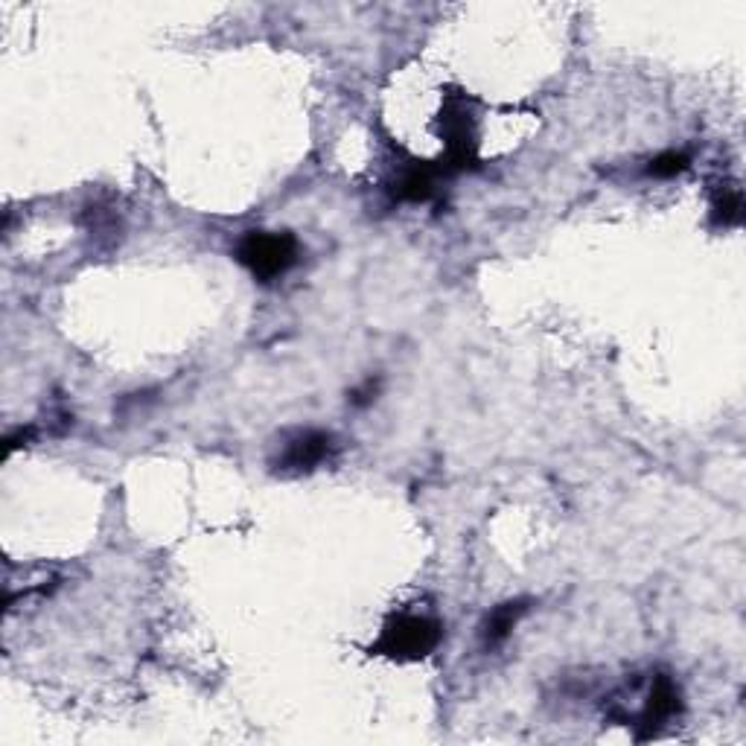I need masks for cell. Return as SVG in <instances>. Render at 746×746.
Wrapping results in <instances>:
<instances>
[{"instance_id":"1","label":"cell","mask_w":746,"mask_h":746,"mask_svg":"<svg viewBox=\"0 0 746 746\" xmlns=\"http://www.w3.org/2000/svg\"><path fill=\"white\" fill-rule=\"evenodd\" d=\"M443 639V624L432 616L418 612H397L386 621L382 633L370 644V656H386L393 662H420L432 656Z\"/></svg>"},{"instance_id":"2","label":"cell","mask_w":746,"mask_h":746,"mask_svg":"<svg viewBox=\"0 0 746 746\" xmlns=\"http://www.w3.org/2000/svg\"><path fill=\"white\" fill-rule=\"evenodd\" d=\"M237 260L260 283H274L290 272L301 258L295 233L286 231H249L237 242Z\"/></svg>"},{"instance_id":"3","label":"cell","mask_w":746,"mask_h":746,"mask_svg":"<svg viewBox=\"0 0 746 746\" xmlns=\"http://www.w3.org/2000/svg\"><path fill=\"white\" fill-rule=\"evenodd\" d=\"M441 137H443V161L441 169L446 178L455 172H466L479 164V132L475 117L470 112V99L452 94L443 103L441 112Z\"/></svg>"},{"instance_id":"4","label":"cell","mask_w":746,"mask_h":746,"mask_svg":"<svg viewBox=\"0 0 746 746\" xmlns=\"http://www.w3.org/2000/svg\"><path fill=\"white\" fill-rule=\"evenodd\" d=\"M338 455V443L322 429H301L283 441L281 455L272 461V470L281 475H304L329 464Z\"/></svg>"},{"instance_id":"5","label":"cell","mask_w":746,"mask_h":746,"mask_svg":"<svg viewBox=\"0 0 746 746\" xmlns=\"http://www.w3.org/2000/svg\"><path fill=\"white\" fill-rule=\"evenodd\" d=\"M682 703H680V689H676V682L671 680L668 674H653L650 676L648 694H644V706L642 712L635 714L633 721L635 726H642L639 732V740L653 738L668 721H674L676 714H680Z\"/></svg>"},{"instance_id":"6","label":"cell","mask_w":746,"mask_h":746,"mask_svg":"<svg viewBox=\"0 0 746 746\" xmlns=\"http://www.w3.org/2000/svg\"><path fill=\"white\" fill-rule=\"evenodd\" d=\"M438 178H446L441 164H438V167H432V164H414V167L406 169V172L393 181L391 196L397 201H411V204L429 201L438 193V187H434L438 185Z\"/></svg>"},{"instance_id":"7","label":"cell","mask_w":746,"mask_h":746,"mask_svg":"<svg viewBox=\"0 0 746 746\" xmlns=\"http://www.w3.org/2000/svg\"><path fill=\"white\" fill-rule=\"evenodd\" d=\"M528 612V601H505L498 603L496 610L484 618L482 624V642L484 648H498L507 642V635L514 633V627L519 624V618Z\"/></svg>"},{"instance_id":"8","label":"cell","mask_w":746,"mask_h":746,"mask_svg":"<svg viewBox=\"0 0 746 746\" xmlns=\"http://www.w3.org/2000/svg\"><path fill=\"white\" fill-rule=\"evenodd\" d=\"M712 219L721 228H738L744 222V193L738 187H721L712 199Z\"/></svg>"},{"instance_id":"9","label":"cell","mask_w":746,"mask_h":746,"mask_svg":"<svg viewBox=\"0 0 746 746\" xmlns=\"http://www.w3.org/2000/svg\"><path fill=\"white\" fill-rule=\"evenodd\" d=\"M691 167V158L685 153H662L653 158L648 167V176L653 178H676Z\"/></svg>"},{"instance_id":"10","label":"cell","mask_w":746,"mask_h":746,"mask_svg":"<svg viewBox=\"0 0 746 746\" xmlns=\"http://www.w3.org/2000/svg\"><path fill=\"white\" fill-rule=\"evenodd\" d=\"M379 393V379H365V386L354 388L350 391V406H356V409H365V406H370V402L377 400Z\"/></svg>"},{"instance_id":"11","label":"cell","mask_w":746,"mask_h":746,"mask_svg":"<svg viewBox=\"0 0 746 746\" xmlns=\"http://www.w3.org/2000/svg\"><path fill=\"white\" fill-rule=\"evenodd\" d=\"M35 438V425H27V429H18L15 434H9L7 438V455H12L15 450L27 446V443Z\"/></svg>"}]
</instances>
